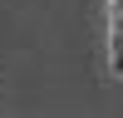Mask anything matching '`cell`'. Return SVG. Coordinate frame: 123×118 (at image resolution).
I'll return each mask as SVG.
<instances>
[{
    "label": "cell",
    "mask_w": 123,
    "mask_h": 118,
    "mask_svg": "<svg viewBox=\"0 0 123 118\" xmlns=\"http://www.w3.org/2000/svg\"><path fill=\"white\" fill-rule=\"evenodd\" d=\"M113 64H118V74H123V49H118V54H113Z\"/></svg>",
    "instance_id": "cell-2"
},
{
    "label": "cell",
    "mask_w": 123,
    "mask_h": 118,
    "mask_svg": "<svg viewBox=\"0 0 123 118\" xmlns=\"http://www.w3.org/2000/svg\"><path fill=\"white\" fill-rule=\"evenodd\" d=\"M113 5V54L123 49V0H108Z\"/></svg>",
    "instance_id": "cell-1"
}]
</instances>
